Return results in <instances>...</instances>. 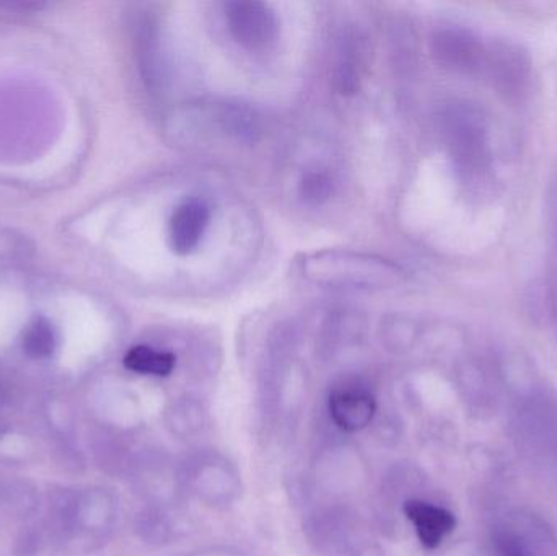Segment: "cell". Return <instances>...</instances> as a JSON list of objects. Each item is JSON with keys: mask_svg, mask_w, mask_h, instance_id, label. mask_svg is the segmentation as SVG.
Masks as SVG:
<instances>
[{"mask_svg": "<svg viewBox=\"0 0 557 556\" xmlns=\"http://www.w3.org/2000/svg\"><path fill=\"white\" fill-rule=\"evenodd\" d=\"M124 366L136 374L166 378L175 369L176 358L172 353L157 351L150 346L140 345L126 353Z\"/></svg>", "mask_w": 557, "mask_h": 556, "instance_id": "9c48e42d", "label": "cell"}, {"mask_svg": "<svg viewBox=\"0 0 557 556\" xmlns=\"http://www.w3.org/2000/svg\"><path fill=\"white\" fill-rule=\"evenodd\" d=\"M55 330L45 317H36L23 330L22 348L33 359H46L54 353Z\"/></svg>", "mask_w": 557, "mask_h": 556, "instance_id": "30bf717a", "label": "cell"}, {"mask_svg": "<svg viewBox=\"0 0 557 556\" xmlns=\"http://www.w3.org/2000/svg\"><path fill=\"white\" fill-rule=\"evenodd\" d=\"M195 120L205 124V133L221 134L240 143H251L260 133V123L255 111L247 104L232 101L206 107L201 114H196Z\"/></svg>", "mask_w": 557, "mask_h": 556, "instance_id": "277c9868", "label": "cell"}, {"mask_svg": "<svg viewBox=\"0 0 557 556\" xmlns=\"http://www.w3.org/2000/svg\"><path fill=\"white\" fill-rule=\"evenodd\" d=\"M211 222V208L202 199L183 201L170 218L169 244L178 257L191 255L201 245Z\"/></svg>", "mask_w": 557, "mask_h": 556, "instance_id": "3957f363", "label": "cell"}, {"mask_svg": "<svg viewBox=\"0 0 557 556\" xmlns=\"http://www.w3.org/2000/svg\"><path fill=\"white\" fill-rule=\"evenodd\" d=\"M356 52L359 54V46H356V42L349 39H346V42L343 41L341 59L334 69V87L339 94L352 95L359 90V55H356Z\"/></svg>", "mask_w": 557, "mask_h": 556, "instance_id": "8fae6325", "label": "cell"}, {"mask_svg": "<svg viewBox=\"0 0 557 556\" xmlns=\"http://www.w3.org/2000/svg\"><path fill=\"white\" fill-rule=\"evenodd\" d=\"M432 49L435 58L454 71L471 74L483 65V46L473 36L458 29L438 32L432 39Z\"/></svg>", "mask_w": 557, "mask_h": 556, "instance_id": "5b68a950", "label": "cell"}, {"mask_svg": "<svg viewBox=\"0 0 557 556\" xmlns=\"http://www.w3.org/2000/svg\"><path fill=\"white\" fill-rule=\"evenodd\" d=\"M494 556H533V551L523 538L507 531L494 539Z\"/></svg>", "mask_w": 557, "mask_h": 556, "instance_id": "5bb4252c", "label": "cell"}, {"mask_svg": "<svg viewBox=\"0 0 557 556\" xmlns=\"http://www.w3.org/2000/svg\"><path fill=\"white\" fill-rule=\"evenodd\" d=\"M301 271L310 283L336 289H389L403 277L399 268L385 258L343 250L308 255Z\"/></svg>", "mask_w": 557, "mask_h": 556, "instance_id": "6da1fadb", "label": "cell"}, {"mask_svg": "<svg viewBox=\"0 0 557 556\" xmlns=\"http://www.w3.org/2000/svg\"><path fill=\"white\" fill-rule=\"evenodd\" d=\"M375 410V400L362 388H341L330 398L331 418L347 433L366 430L372 423Z\"/></svg>", "mask_w": 557, "mask_h": 556, "instance_id": "8992f818", "label": "cell"}, {"mask_svg": "<svg viewBox=\"0 0 557 556\" xmlns=\"http://www.w3.org/2000/svg\"><path fill=\"white\" fill-rule=\"evenodd\" d=\"M331 193H333V180L327 173L320 172V170L305 173L298 183V195L307 205H323L330 199Z\"/></svg>", "mask_w": 557, "mask_h": 556, "instance_id": "7c38bea8", "label": "cell"}, {"mask_svg": "<svg viewBox=\"0 0 557 556\" xmlns=\"http://www.w3.org/2000/svg\"><path fill=\"white\" fill-rule=\"evenodd\" d=\"M500 52H503V54H493V58L490 59L493 74H496L497 81L503 82L507 90H512V88L519 90L523 82L522 59L513 54L510 49H507V51L504 49V51Z\"/></svg>", "mask_w": 557, "mask_h": 556, "instance_id": "4fadbf2b", "label": "cell"}, {"mask_svg": "<svg viewBox=\"0 0 557 556\" xmlns=\"http://www.w3.org/2000/svg\"><path fill=\"white\" fill-rule=\"evenodd\" d=\"M451 149L461 169L473 172L483 169L486 162V143L483 129L470 116H455L450 124Z\"/></svg>", "mask_w": 557, "mask_h": 556, "instance_id": "ba28073f", "label": "cell"}, {"mask_svg": "<svg viewBox=\"0 0 557 556\" xmlns=\"http://www.w3.org/2000/svg\"><path fill=\"white\" fill-rule=\"evenodd\" d=\"M225 18L235 41L251 51L267 49L277 38V18L268 3L255 0L228 2Z\"/></svg>", "mask_w": 557, "mask_h": 556, "instance_id": "7a4b0ae2", "label": "cell"}, {"mask_svg": "<svg viewBox=\"0 0 557 556\" xmlns=\"http://www.w3.org/2000/svg\"><path fill=\"white\" fill-rule=\"evenodd\" d=\"M405 512L414 526L419 541L428 548H437L457 528V519L450 511L431 503L408 502Z\"/></svg>", "mask_w": 557, "mask_h": 556, "instance_id": "52a82bcc", "label": "cell"}]
</instances>
